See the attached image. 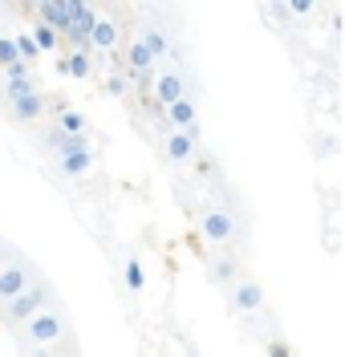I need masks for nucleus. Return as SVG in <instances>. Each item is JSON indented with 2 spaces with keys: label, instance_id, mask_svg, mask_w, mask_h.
Instances as JSON below:
<instances>
[{
  "label": "nucleus",
  "instance_id": "obj_8",
  "mask_svg": "<svg viewBox=\"0 0 345 357\" xmlns=\"http://www.w3.org/2000/svg\"><path fill=\"white\" fill-rule=\"evenodd\" d=\"M24 93H37V86H33V77H29V66H8L4 69V98L13 102V98H24Z\"/></svg>",
  "mask_w": 345,
  "mask_h": 357
},
{
  "label": "nucleus",
  "instance_id": "obj_6",
  "mask_svg": "<svg viewBox=\"0 0 345 357\" xmlns=\"http://www.w3.org/2000/svg\"><path fill=\"white\" fill-rule=\"evenodd\" d=\"M195 138H199V126H191V130H171L167 134V158H171V162H191V158H195Z\"/></svg>",
  "mask_w": 345,
  "mask_h": 357
},
{
  "label": "nucleus",
  "instance_id": "obj_21",
  "mask_svg": "<svg viewBox=\"0 0 345 357\" xmlns=\"http://www.w3.org/2000/svg\"><path fill=\"white\" fill-rule=\"evenodd\" d=\"M17 66V49H13V37H0V69Z\"/></svg>",
  "mask_w": 345,
  "mask_h": 357
},
{
  "label": "nucleus",
  "instance_id": "obj_2",
  "mask_svg": "<svg viewBox=\"0 0 345 357\" xmlns=\"http://www.w3.org/2000/svg\"><path fill=\"white\" fill-rule=\"evenodd\" d=\"M21 329H24V341H29V345L45 349V345H57V341L66 337L69 325H66V317H61L57 309H45V312H37L33 321H24Z\"/></svg>",
  "mask_w": 345,
  "mask_h": 357
},
{
  "label": "nucleus",
  "instance_id": "obj_14",
  "mask_svg": "<svg viewBox=\"0 0 345 357\" xmlns=\"http://www.w3.org/2000/svg\"><path fill=\"white\" fill-rule=\"evenodd\" d=\"M260 305H264V289H260L256 280H244V284L236 289V309L240 312H256Z\"/></svg>",
  "mask_w": 345,
  "mask_h": 357
},
{
  "label": "nucleus",
  "instance_id": "obj_12",
  "mask_svg": "<svg viewBox=\"0 0 345 357\" xmlns=\"http://www.w3.org/2000/svg\"><path fill=\"white\" fill-rule=\"evenodd\" d=\"M126 66H130L135 77H151V73H155V61H151V53H146V45L142 41L126 45Z\"/></svg>",
  "mask_w": 345,
  "mask_h": 357
},
{
  "label": "nucleus",
  "instance_id": "obj_5",
  "mask_svg": "<svg viewBox=\"0 0 345 357\" xmlns=\"http://www.w3.org/2000/svg\"><path fill=\"white\" fill-rule=\"evenodd\" d=\"M187 98V86H183V73L179 69H167L155 77V106H171V102H179Z\"/></svg>",
  "mask_w": 345,
  "mask_h": 357
},
{
  "label": "nucleus",
  "instance_id": "obj_13",
  "mask_svg": "<svg viewBox=\"0 0 345 357\" xmlns=\"http://www.w3.org/2000/svg\"><path fill=\"white\" fill-rule=\"evenodd\" d=\"M13 114H17L21 122H37V118L45 114V98H41V93H24V98H13Z\"/></svg>",
  "mask_w": 345,
  "mask_h": 357
},
{
  "label": "nucleus",
  "instance_id": "obj_3",
  "mask_svg": "<svg viewBox=\"0 0 345 357\" xmlns=\"http://www.w3.org/2000/svg\"><path fill=\"white\" fill-rule=\"evenodd\" d=\"M29 284H33V268L24 264V260L4 264V268H0V305H8L13 296H21Z\"/></svg>",
  "mask_w": 345,
  "mask_h": 357
},
{
  "label": "nucleus",
  "instance_id": "obj_7",
  "mask_svg": "<svg viewBox=\"0 0 345 357\" xmlns=\"http://www.w3.org/2000/svg\"><path fill=\"white\" fill-rule=\"evenodd\" d=\"M231 236H236V223H231L228 211H207L204 215V240H211V244H228Z\"/></svg>",
  "mask_w": 345,
  "mask_h": 357
},
{
  "label": "nucleus",
  "instance_id": "obj_9",
  "mask_svg": "<svg viewBox=\"0 0 345 357\" xmlns=\"http://www.w3.org/2000/svg\"><path fill=\"white\" fill-rule=\"evenodd\" d=\"M49 151H53L57 158L86 155V151H90V138H86V134H61V130H53V134H49Z\"/></svg>",
  "mask_w": 345,
  "mask_h": 357
},
{
  "label": "nucleus",
  "instance_id": "obj_22",
  "mask_svg": "<svg viewBox=\"0 0 345 357\" xmlns=\"http://www.w3.org/2000/svg\"><path fill=\"white\" fill-rule=\"evenodd\" d=\"M284 8H289V13H297V17H309V13H313L317 4H313V0H289Z\"/></svg>",
  "mask_w": 345,
  "mask_h": 357
},
{
  "label": "nucleus",
  "instance_id": "obj_15",
  "mask_svg": "<svg viewBox=\"0 0 345 357\" xmlns=\"http://www.w3.org/2000/svg\"><path fill=\"white\" fill-rule=\"evenodd\" d=\"M93 167V151H86V155H66V158H57V171L69 178H77V175H86Z\"/></svg>",
  "mask_w": 345,
  "mask_h": 357
},
{
  "label": "nucleus",
  "instance_id": "obj_4",
  "mask_svg": "<svg viewBox=\"0 0 345 357\" xmlns=\"http://www.w3.org/2000/svg\"><path fill=\"white\" fill-rule=\"evenodd\" d=\"M33 8H37V21L45 24V29H53L57 37L69 33V0H41Z\"/></svg>",
  "mask_w": 345,
  "mask_h": 357
},
{
  "label": "nucleus",
  "instance_id": "obj_18",
  "mask_svg": "<svg viewBox=\"0 0 345 357\" xmlns=\"http://www.w3.org/2000/svg\"><path fill=\"white\" fill-rule=\"evenodd\" d=\"M57 130L61 134H86V118L77 110H66V106H61V110H57Z\"/></svg>",
  "mask_w": 345,
  "mask_h": 357
},
{
  "label": "nucleus",
  "instance_id": "obj_19",
  "mask_svg": "<svg viewBox=\"0 0 345 357\" xmlns=\"http://www.w3.org/2000/svg\"><path fill=\"white\" fill-rule=\"evenodd\" d=\"M29 37H33V45H37V53H53V49H57V33L45 29L41 21H37V29H33Z\"/></svg>",
  "mask_w": 345,
  "mask_h": 357
},
{
  "label": "nucleus",
  "instance_id": "obj_23",
  "mask_svg": "<svg viewBox=\"0 0 345 357\" xmlns=\"http://www.w3.org/2000/svg\"><path fill=\"white\" fill-rule=\"evenodd\" d=\"M268 357H293V349H289L284 341H273V345H268Z\"/></svg>",
  "mask_w": 345,
  "mask_h": 357
},
{
  "label": "nucleus",
  "instance_id": "obj_17",
  "mask_svg": "<svg viewBox=\"0 0 345 357\" xmlns=\"http://www.w3.org/2000/svg\"><path fill=\"white\" fill-rule=\"evenodd\" d=\"M138 41L146 45L151 61H162V57H167V49H171V45H167V33H162V29H151V33H142Z\"/></svg>",
  "mask_w": 345,
  "mask_h": 357
},
{
  "label": "nucleus",
  "instance_id": "obj_11",
  "mask_svg": "<svg viewBox=\"0 0 345 357\" xmlns=\"http://www.w3.org/2000/svg\"><path fill=\"white\" fill-rule=\"evenodd\" d=\"M90 45H93V49H102V53L118 49V24L110 21V17H98L93 29H90Z\"/></svg>",
  "mask_w": 345,
  "mask_h": 357
},
{
  "label": "nucleus",
  "instance_id": "obj_20",
  "mask_svg": "<svg viewBox=\"0 0 345 357\" xmlns=\"http://www.w3.org/2000/svg\"><path fill=\"white\" fill-rule=\"evenodd\" d=\"M126 284H130V292H142V284H146V272L138 260H126Z\"/></svg>",
  "mask_w": 345,
  "mask_h": 357
},
{
  "label": "nucleus",
  "instance_id": "obj_1",
  "mask_svg": "<svg viewBox=\"0 0 345 357\" xmlns=\"http://www.w3.org/2000/svg\"><path fill=\"white\" fill-rule=\"evenodd\" d=\"M45 309H53V292H49V284L33 280L21 296H13V301L4 305V321H8V325H24V321H33L37 312H45Z\"/></svg>",
  "mask_w": 345,
  "mask_h": 357
},
{
  "label": "nucleus",
  "instance_id": "obj_16",
  "mask_svg": "<svg viewBox=\"0 0 345 357\" xmlns=\"http://www.w3.org/2000/svg\"><path fill=\"white\" fill-rule=\"evenodd\" d=\"M57 69H61V73H69V77H90V57L73 49L69 57H61V61H57Z\"/></svg>",
  "mask_w": 345,
  "mask_h": 357
},
{
  "label": "nucleus",
  "instance_id": "obj_10",
  "mask_svg": "<svg viewBox=\"0 0 345 357\" xmlns=\"http://www.w3.org/2000/svg\"><path fill=\"white\" fill-rule=\"evenodd\" d=\"M167 118H171V126H175V130H191V126H199V110H195V102H191V98L171 102V106H167Z\"/></svg>",
  "mask_w": 345,
  "mask_h": 357
},
{
  "label": "nucleus",
  "instance_id": "obj_24",
  "mask_svg": "<svg viewBox=\"0 0 345 357\" xmlns=\"http://www.w3.org/2000/svg\"><path fill=\"white\" fill-rule=\"evenodd\" d=\"M106 89L110 93H126V77H106Z\"/></svg>",
  "mask_w": 345,
  "mask_h": 357
}]
</instances>
